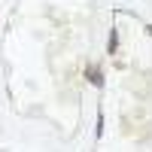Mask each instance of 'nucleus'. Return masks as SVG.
<instances>
[{
    "label": "nucleus",
    "mask_w": 152,
    "mask_h": 152,
    "mask_svg": "<svg viewBox=\"0 0 152 152\" xmlns=\"http://www.w3.org/2000/svg\"><path fill=\"white\" fill-rule=\"evenodd\" d=\"M88 79H91L94 85H104V79H100V73H97V70H88Z\"/></svg>",
    "instance_id": "nucleus-1"
}]
</instances>
